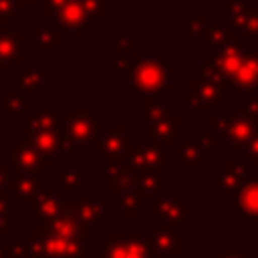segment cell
Masks as SVG:
<instances>
[{
    "mask_svg": "<svg viewBox=\"0 0 258 258\" xmlns=\"http://www.w3.org/2000/svg\"><path fill=\"white\" fill-rule=\"evenodd\" d=\"M6 163L16 175H44V159L26 135H16L6 143Z\"/></svg>",
    "mask_w": 258,
    "mask_h": 258,
    "instance_id": "obj_12",
    "label": "cell"
},
{
    "mask_svg": "<svg viewBox=\"0 0 258 258\" xmlns=\"http://www.w3.org/2000/svg\"><path fill=\"white\" fill-rule=\"evenodd\" d=\"M252 179H254V181H258V165L252 169Z\"/></svg>",
    "mask_w": 258,
    "mask_h": 258,
    "instance_id": "obj_45",
    "label": "cell"
},
{
    "mask_svg": "<svg viewBox=\"0 0 258 258\" xmlns=\"http://www.w3.org/2000/svg\"><path fill=\"white\" fill-rule=\"evenodd\" d=\"M234 157H236V161H240V163H244L246 167H250V171L258 165V131L252 135V139H250Z\"/></svg>",
    "mask_w": 258,
    "mask_h": 258,
    "instance_id": "obj_37",
    "label": "cell"
},
{
    "mask_svg": "<svg viewBox=\"0 0 258 258\" xmlns=\"http://www.w3.org/2000/svg\"><path fill=\"white\" fill-rule=\"evenodd\" d=\"M32 147L42 155L44 161L52 163H62V157L67 153L64 139L60 131H50V133H38V135H26Z\"/></svg>",
    "mask_w": 258,
    "mask_h": 258,
    "instance_id": "obj_26",
    "label": "cell"
},
{
    "mask_svg": "<svg viewBox=\"0 0 258 258\" xmlns=\"http://www.w3.org/2000/svg\"><path fill=\"white\" fill-rule=\"evenodd\" d=\"M204 125L214 133L220 147L224 145L226 151L232 155H236L258 131V123L236 105L220 109L216 115L208 117Z\"/></svg>",
    "mask_w": 258,
    "mask_h": 258,
    "instance_id": "obj_4",
    "label": "cell"
},
{
    "mask_svg": "<svg viewBox=\"0 0 258 258\" xmlns=\"http://www.w3.org/2000/svg\"><path fill=\"white\" fill-rule=\"evenodd\" d=\"M32 50L36 54L62 52V30L54 24H36L32 28Z\"/></svg>",
    "mask_w": 258,
    "mask_h": 258,
    "instance_id": "obj_28",
    "label": "cell"
},
{
    "mask_svg": "<svg viewBox=\"0 0 258 258\" xmlns=\"http://www.w3.org/2000/svg\"><path fill=\"white\" fill-rule=\"evenodd\" d=\"M129 131L125 125H101L99 133V167L123 161L129 145Z\"/></svg>",
    "mask_w": 258,
    "mask_h": 258,
    "instance_id": "obj_19",
    "label": "cell"
},
{
    "mask_svg": "<svg viewBox=\"0 0 258 258\" xmlns=\"http://www.w3.org/2000/svg\"><path fill=\"white\" fill-rule=\"evenodd\" d=\"M218 258H256L246 250L244 244H222L218 246Z\"/></svg>",
    "mask_w": 258,
    "mask_h": 258,
    "instance_id": "obj_39",
    "label": "cell"
},
{
    "mask_svg": "<svg viewBox=\"0 0 258 258\" xmlns=\"http://www.w3.org/2000/svg\"><path fill=\"white\" fill-rule=\"evenodd\" d=\"M89 238V230L67 208L32 236H24L26 258H91Z\"/></svg>",
    "mask_w": 258,
    "mask_h": 258,
    "instance_id": "obj_1",
    "label": "cell"
},
{
    "mask_svg": "<svg viewBox=\"0 0 258 258\" xmlns=\"http://www.w3.org/2000/svg\"><path fill=\"white\" fill-rule=\"evenodd\" d=\"M214 18L216 16H208V14H204V16L183 14L179 18V30L183 36H187V40L191 44H208V36H210Z\"/></svg>",
    "mask_w": 258,
    "mask_h": 258,
    "instance_id": "obj_30",
    "label": "cell"
},
{
    "mask_svg": "<svg viewBox=\"0 0 258 258\" xmlns=\"http://www.w3.org/2000/svg\"><path fill=\"white\" fill-rule=\"evenodd\" d=\"M256 48H258V38L242 36V34H238V32L232 30L220 44L208 48V52H210L208 60L214 64V69L220 73V77L230 87V81L234 79V75L242 67L244 58L252 50H256Z\"/></svg>",
    "mask_w": 258,
    "mask_h": 258,
    "instance_id": "obj_7",
    "label": "cell"
},
{
    "mask_svg": "<svg viewBox=\"0 0 258 258\" xmlns=\"http://www.w3.org/2000/svg\"><path fill=\"white\" fill-rule=\"evenodd\" d=\"M62 119H64V113L60 107H34L32 113L24 119L26 121V135L60 131Z\"/></svg>",
    "mask_w": 258,
    "mask_h": 258,
    "instance_id": "obj_24",
    "label": "cell"
},
{
    "mask_svg": "<svg viewBox=\"0 0 258 258\" xmlns=\"http://www.w3.org/2000/svg\"><path fill=\"white\" fill-rule=\"evenodd\" d=\"M228 85L214 69L210 60L200 67L198 79L189 83L187 89L179 93V105L191 115L200 117L202 109H226L228 107Z\"/></svg>",
    "mask_w": 258,
    "mask_h": 258,
    "instance_id": "obj_2",
    "label": "cell"
},
{
    "mask_svg": "<svg viewBox=\"0 0 258 258\" xmlns=\"http://www.w3.org/2000/svg\"><path fill=\"white\" fill-rule=\"evenodd\" d=\"M135 191L145 200H155L163 191V173L161 171L135 173Z\"/></svg>",
    "mask_w": 258,
    "mask_h": 258,
    "instance_id": "obj_35",
    "label": "cell"
},
{
    "mask_svg": "<svg viewBox=\"0 0 258 258\" xmlns=\"http://www.w3.org/2000/svg\"><path fill=\"white\" fill-rule=\"evenodd\" d=\"M67 153L93 155L99 153V133L101 123L89 111H71L62 119L60 127Z\"/></svg>",
    "mask_w": 258,
    "mask_h": 258,
    "instance_id": "obj_6",
    "label": "cell"
},
{
    "mask_svg": "<svg viewBox=\"0 0 258 258\" xmlns=\"http://www.w3.org/2000/svg\"><path fill=\"white\" fill-rule=\"evenodd\" d=\"M12 177H14V171L10 169V165L0 161V194H8V187L12 183Z\"/></svg>",
    "mask_w": 258,
    "mask_h": 258,
    "instance_id": "obj_40",
    "label": "cell"
},
{
    "mask_svg": "<svg viewBox=\"0 0 258 258\" xmlns=\"http://www.w3.org/2000/svg\"><path fill=\"white\" fill-rule=\"evenodd\" d=\"M155 228H125V236H109L101 246V258H151L149 240Z\"/></svg>",
    "mask_w": 258,
    "mask_h": 258,
    "instance_id": "obj_9",
    "label": "cell"
},
{
    "mask_svg": "<svg viewBox=\"0 0 258 258\" xmlns=\"http://www.w3.org/2000/svg\"><path fill=\"white\" fill-rule=\"evenodd\" d=\"M173 64L161 52H139L127 83L133 95L143 99H157L165 89L171 87Z\"/></svg>",
    "mask_w": 258,
    "mask_h": 258,
    "instance_id": "obj_3",
    "label": "cell"
},
{
    "mask_svg": "<svg viewBox=\"0 0 258 258\" xmlns=\"http://www.w3.org/2000/svg\"><path fill=\"white\" fill-rule=\"evenodd\" d=\"M230 89L240 95H258V48L244 58L242 67L230 81Z\"/></svg>",
    "mask_w": 258,
    "mask_h": 258,
    "instance_id": "obj_25",
    "label": "cell"
},
{
    "mask_svg": "<svg viewBox=\"0 0 258 258\" xmlns=\"http://www.w3.org/2000/svg\"><path fill=\"white\" fill-rule=\"evenodd\" d=\"M6 133H8V131H6V127H4L2 123H0V145L8 143V141H6Z\"/></svg>",
    "mask_w": 258,
    "mask_h": 258,
    "instance_id": "obj_44",
    "label": "cell"
},
{
    "mask_svg": "<svg viewBox=\"0 0 258 258\" xmlns=\"http://www.w3.org/2000/svg\"><path fill=\"white\" fill-rule=\"evenodd\" d=\"M236 107L248 113L258 123V95H240L236 93Z\"/></svg>",
    "mask_w": 258,
    "mask_h": 258,
    "instance_id": "obj_38",
    "label": "cell"
},
{
    "mask_svg": "<svg viewBox=\"0 0 258 258\" xmlns=\"http://www.w3.org/2000/svg\"><path fill=\"white\" fill-rule=\"evenodd\" d=\"M20 4H24L26 8H34V6H42V0H18Z\"/></svg>",
    "mask_w": 258,
    "mask_h": 258,
    "instance_id": "obj_43",
    "label": "cell"
},
{
    "mask_svg": "<svg viewBox=\"0 0 258 258\" xmlns=\"http://www.w3.org/2000/svg\"><path fill=\"white\" fill-rule=\"evenodd\" d=\"M26 36L18 30H0V71H20L26 60Z\"/></svg>",
    "mask_w": 258,
    "mask_h": 258,
    "instance_id": "obj_22",
    "label": "cell"
},
{
    "mask_svg": "<svg viewBox=\"0 0 258 258\" xmlns=\"http://www.w3.org/2000/svg\"><path fill=\"white\" fill-rule=\"evenodd\" d=\"M52 87H54V75L40 60H28L18 71L16 89L20 93H24L28 99H32L34 103L38 99H42Z\"/></svg>",
    "mask_w": 258,
    "mask_h": 258,
    "instance_id": "obj_17",
    "label": "cell"
},
{
    "mask_svg": "<svg viewBox=\"0 0 258 258\" xmlns=\"http://www.w3.org/2000/svg\"><path fill=\"white\" fill-rule=\"evenodd\" d=\"M99 179L107 187V200H119L135 189V173L123 163H111L99 167Z\"/></svg>",
    "mask_w": 258,
    "mask_h": 258,
    "instance_id": "obj_21",
    "label": "cell"
},
{
    "mask_svg": "<svg viewBox=\"0 0 258 258\" xmlns=\"http://www.w3.org/2000/svg\"><path fill=\"white\" fill-rule=\"evenodd\" d=\"M67 4V0H42V14L44 16H48V18H52L62 6Z\"/></svg>",
    "mask_w": 258,
    "mask_h": 258,
    "instance_id": "obj_41",
    "label": "cell"
},
{
    "mask_svg": "<svg viewBox=\"0 0 258 258\" xmlns=\"http://www.w3.org/2000/svg\"><path fill=\"white\" fill-rule=\"evenodd\" d=\"M123 163L133 171V173H143V171H171L173 169V159H171V145L153 141L147 135H131L127 153L123 157Z\"/></svg>",
    "mask_w": 258,
    "mask_h": 258,
    "instance_id": "obj_5",
    "label": "cell"
},
{
    "mask_svg": "<svg viewBox=\"0 0 258 258\" xmlns=\"http://www.w3.org/2000/svg\"><path fill=\"white\" fill-rule=\"evenodd\" d=\"M179 232L175 228H155L149 240L151 258H175L181 254Z\"/></svg>",
    "mask_w": 258,
    "mask_h": 258,
    "instance_id": "obj_27",
    "label": "cell"
},
{
    "mask_svg": "<svg viewBox=\"0 0 258 258\" xmlns=\"http://www.w3.org/2000/svg\"><path fill=\"white\" fill-rule=\"evenodd\" d=\"M135 115L141 117L143 121H155V119L173 117V101H171V97L145 99V103L135 109Z\"/></svg>",
    "mask_w": 258,
    "mask_h": 258,
    "instance_id": "obj_33",
    "label": "cell"
},
{
    "mask_svg": "<svg viewBox=\"0 0 258 258\" xmlns=\"http://www.w3.org/2000/svg\"><path fill=\"white\" fill-rule=\"evenodd\" d=\"M67 206H69V202L64 200V196H62V194L54 187V183L48 179V181L42 183L40 194L36 196V200L32 202V206L24 212V216L32 220L34 230H36V228L46 226V224H48L52 218H56L58 214H62V212L67 210Z\"/></svg>",
    "mask_w": 258,
    "mask_h": 258,
    "instance_id": "obj_15",
    "label": "cell"
},
{
    "mask_svg": "<svg viewBox=\"0 0 258 258\" xmlns=\"http://www.w3.org/2000/svg\"><path fill=\"white\" fill-rule=\"evenodd\" d=\"M202 8H214V6H218V2L220 0H196Z\"/></svg>",
    "mask_w": 258,
    "mask_h": 258,
    "instance_id": "obj_42",
    "label": "cell"
},
{
    "mask_svg": "<svg viewBox=\"0 0 258 258\" xmlns=\"http://www.w3.org/2000/svg\"><path fill=\"white\" fill-rule=\"evenodd\" d=\"M0 258H8V256L4 254V250H2V248H0Z\"/></svg>",
    "mask_w": 258,
    "mask_h": 258,
    "instance_id": "obj_46",
    "label": "cell"
},
{
    "mask_svg": "<svg viewBox=\"0 0 258 258\" xmlns=\"http://www.w3.org/2000/svg\"><path fill=\"white\" fill-rule=\"evenodd\" d=\"M26 14V6L18 0H0V30H16V20Z\"/></svg>",
    "mask_w": 258,
    "mask_h": 258,
    "instance_id": "obj_36",
    "label": "cell"
},
{
    "mask_svg": "<svg viewBox=\"0 0 258 258\" xmlns=\"http://www.w3.org/2000/svg\"><path fill=\"white\" fill-rule=\"evenodd\" d=\"M52 24L62 32L89 34L91 28L99 24V18L89 12L85 0H67V4L52 16Z\"/></svg>",
    "mask_w": 258,
    "mask_h": 258,
    "instance_id": "obj_18",
    "label": "cell"
},
{
    "mask_svg": "<svg viewBox=\"0 0 258 258\" xmlns=\"http://www.w3.org/2000/svg\"><path fill=\"white\" fill-rule=\"evenodd\" d=\"M236 208H238V216L244 220L246 226L250 228H258V181H250L240 196L236 198Z\"/></svg>",
    "mask_w": 258,
    "mask_h": 258,
    "instance_id": "obj_31",
    "label": "cell"
},
{
    "mask_svg": "<svg viewBox=\"0 0 258 258\" xmlns=\"http://www.w3.org/2000/svg\"><path fill=\"white\" fill-rule=\"evenodd\" d=\"M44 181H46L44 175H16L14 173L12 183L8 187V196L12 198L18 210L26 212L36 200V196L40 194Z\"/></svg>",
    "mask_w": 258,
    "mask_h": 258,
    "instance_id": "obj_23",
    "label": "cell"
},
{
    "mask_svg": "<svg viewBox=\"0 0 258 258\" xmlns=\"http://www.w3.org/2000/svg\"><path fill=\"white\" fill-rule=\"evenodd\" d=\"M50 181L64 196L67 202H75L91 191V175L83 169L79 161H62L60 167L52 171Z\"/></svg>",
    "mask_w": 258,
    "mask_h": 258,
    "instance_id": "obj_14",
    "label": "cell"
},
{
    "mask_svg": "<svg viewBox=\"0 0 258 258\" xmlns=\"http://www.w3.org/2000/svg\"><path fill=\"white\" fill-rule=\"evenodd\" d=\"M145 198H141L135 189L125 194L123 198L117 200L115 216L119 220H141L145 216Z\"/></svg>",
    "mask_w": 258,
    "mask_h": 258,
    "instance_id": "obj_34",
    "label": "cell"
},
{
    "mask_svg": "<svg viewBox=\"0 0 258 258\" xmlns=\"http://www.w3.org/2000/svg\"><path fill=\"white\" fill-rule=\"evenodd\" d=\"M143 135L151 137L153 141L171 145L181 135V119L179 117H165L155 121H143Z\"/></svg>",
    "mask_w": 258,
    "mask_h": 258,
    "instance_id": "obj_29",
    "label": "cell"
},
{
    "mask_svg": "<svg viewBox=\"0 0 258 258\" xmlns=\"http://www.w3.org/2000/svg\"><path fill=\"white\" fill-rule=\"evenodd\" d=\"M191 224V204L179 189H163L153 200V228L183 230Z\"/></svg>",
    "mask_w": 258,
    "mask_h": 258,
    "instance_id": "obj_8",
    "label": "cell"
},
{
    "mask_svg": "<svg viewBox=\"0 0 258 258\" xmlns=\"http://www.w3.org/2000/svg\"><path fill=\"white\" fill-rule=\"evenodd\" d=\"M252 181V171L240 161H222L208 173V187L220 200H236L240 191Z\"/></svg>",
    "mask_w": 258,
    "mask_h": 258,
    "instance_id": "obj_10",
    "label": "cell"
},
{
    "mask_svg": "<svg viewBox=\"0 0 258 258\" xmlns=\"http://www.w3.org/2000/svg\"><path fill=\"white\" fill-rule=\"evenodd\" d=\"M210 151L200 139V135H179L171 143V159L173 165H177L181 171L194 173L204 163L210 161Z\"/></svg>",
    "mask_w": 258,
    "mask_h": 258,
    "instance_id": "obj_16",
    "label": "cell"
},
{
    "mask_svg": "<svg viewBox=\"0 0 258 258\" xmlns=\"http://www.w3.org/2000/svg\"><path fill=\"white\" fill-rule=\"evenodd\" d=\"M34 101L28 99L24 93H20L18 89H10L6 91L4 97H0V117H8V115H14V117H22L26 119L32 109H34Z\"/></svg>",
    "mask_w": 258,
    "mask_h": 258,
    "instance_id": "obj_32",
    "label": "cell"
},
{
    "mask_svg": "<svg viewBox=\"0 0 258 258\" xmlns=\"http://www.w3.org/2000/svg\"><path fill=\"white\" fill-rule=\"evenodd\" d=\"M224 16L234 32L258 38V0H228Z\"/></svg>",
    "mask_w": 258,
    "mask_h": 258,
    "instance_id": "obj_20",
    "label": "cell"
},
{
    "mask_svg": "<svg viewBox=\"0 0 258 258\" xmlns=\"http://www.w3.org/2000/svg\"><path fill=\"white\" fill-rule=\"evenodd\" d=\"M67 208L89 230L91 238L99 236V232L103 228H107V224H109V220H107V202L101 198V194L97 189H91L83 198H79L75 202H69Z\"/></svg>",
    "mask_w": 258,
    "mask_h": 258,
    "instance_id": "obj_13",
    "label": "cell"
},
{
    "mask_svg": "<svg viewBox=\"0 0 258 258\" xmlns=\"http://www.w3.org/2000/svg\"><path fill=\"white\" fill-rule=\"evenodd\" d=\"M137 54L139 52H137L133 34L111 32L107 36V69H109V73L115 75L117 81H127Z\"/></svg>",
    "mask_w": 258,
    "mask_h": 258,
    "instance_id": "obj_11",
    "label": "cell"
}]
</instances>
